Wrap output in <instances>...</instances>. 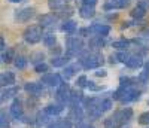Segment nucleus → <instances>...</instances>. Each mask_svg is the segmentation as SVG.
Returning a JSON list of instances; mask_svg holds the SVG:
<instances>
[{
    "label": "nucleus",
    "instance_id": "14",
    "mask_svg": "<svg viewBox=\"0 0 149 128\" xmlns=\"http://www.w3.org/2000/svg\"><path fill=\"white\" fill-rule=\"evenodd\" d=\"M125 66H127L128 69H133V70L143 67V66H145V63H143V57H142V55H139V54L130 52V57H128V60H127V63H125Z\"/></svg>",
    "mask_w": 149,
    "mask_h": 128
},
{
    "label": "nucleus",
    "instance_id": "37",
    "mask_svg": "<svg viewBox=\"0 0 149 128\" xmlns=\"http://www.w3.org/2000/svg\"><path fill=\"white\" fill-rule=\"evenodd\" d=\"M34 72L36 73H48V64L45 63H40V64H37V66H34Z\"/></svg>",
    "mask_w": 149,
    "mask_h": 128
},
{
    "label": "nucleus",
    "instance_id": "3",
    "mask_svg": "<svg viewBox=\"0 0 149 128\" xmlns=\"http://www.w3.org/2000/svg\"><path fill=\"white\" fill-rule=\"evenodd\" d=\"M85 51V43L79 36H67L66 39V55L69 57H79Z\"/></svg>",
    "mask_w": 149,
    "mask_h": 128
},
{
    "label": "nucleus",
    "instance_id": "30",
    "mask_svg": "<svg viewBox=\"0 0 149 128\" xmlns=\"http://www.w3.org/2000/svg\"><path fill=\"white\" fill-rule=\"evenodd\" d=\"M48 6L51 10L58 12L63 6H66V0H48Z\"/></svg>",
    "mask_w": 149,
    "mask_h": 128
},
{
    "label": "nucleus",
    "instance_id": "4",
    "mask_svg": "<svg viewBox=\"0 0 149 128\" xmlns=\"http://www.w3.org/2000/svg\"><path fill=\"white\" fill-rule=\"evenodd\" d=\"M22 37L26 40V43H29V45L39 43L43 39V27H40V25H30V27L24 30Z\"/></svg>",
    "mask_w": 149,
    "mask_h": 128
},
{
    "label": "nucleus",
    "instance_id": "9",
    "mask_svg": "<svg viewBox=\"0 0 149 128\" xmlns=\"http://www.w3.org/2000/svg\"><path fill=\"white\" fill-rule=\"evenodd\" d=\"M90 33L91 36H102V37H107L109 33H110V25L107 24H100V22H94L90 25Z\"/></svg>",
    "mask_w": 149,
    "mask_h": 128
},
{
    "label": "nucleus",
    "instance_id": "26",
    "mask_svg": "<svg viewBox=\"0 0 149 128\" xmlns=\"http://www.w3.org/2000/svg\"><path fill=\"white\" fill-rule=\"evenodd\" d=\"M42 42H43V45H45L46 48L51 49V48H54V46L57 45V37H55L54 33H45Z\"/></svg>",
    "mask_w": 149,
    "mask_h": 128
},
{
    "label": "nucleus",
    "instance_id": "28",
    "mask_svg": "<svg viewBox=\"0 0 149 128\" xmlns=\"http://www.w3.org/2000/svg\"><path fill=\"white\" fill-rule=\"evenodd\" d=\"M55 15H57L58 18H61V19H64V21H66V19H69V18L73 15V9H72L70 6L66 5V6L61 8L58 12H55Z\"/></svg>",
    "mask_w": 149,
    "mask_h": 128
},
{
    "label": "nucleus",
    "instance_id": "6",
    "mask_svg": "<svg viewBox=\"0 0 149 128\" xmlns=\"http://www.w3.org/2000/svg\"><path fill=\"white\" fill-rule=\"evenodd\" d=\"M70 94H72V89H70V86H69V83H61L58 88H57V93H55V98H57V101L58 103H61V104H67L69 106V103H70Z\"/></svg>",
    "mask_w": 149,
    "mask_h": 128
},
{
    "label": "nucleus",
    "instance_id": "24",
    "mask_svg": "<svg viewBox=\"0 0 149 128\" xmlns=\"http://www.w3.org/2000/svg\"><path fill=\"white\" fill-rule=\"evenodd\" d=\"M46 128H73V125L70 119H55L49 125H46Z\"/></svg>",
    "mask_w": 149,
    "mask_h": 128
},
{
    "label": "nucleus",
    "instance_id": "5",
    "mask_svg": "<svg viewBox=\"0 0 149 128\" xmlns=\"http://www.w3.org/2000/svg\"><path fill=\"white\" fill-rule=\"evenodd\" d=\"M131 118H133V109L131 107H122V109L116 110L113 113V116H112V119H113L116 127L125 125V122H128Z\"/></svg>",
    "mask_w": 149,
    "mask_h": 128
},
{
    "label": "nucleus",
    "instance_id": "20",
    "mask_svg": "<svg viewBox=\"0 0 149 128\" xmlns=\"http://www.w3.org/2000/svg\"><path fill=\"white\" fill-rule=\"evenodd\" d=\"M34 121H36V125H37V127H42V125H49V124L52 122V121H51V115H48L45 110H42V112H37V115H36Z\"/></svg>",
    "mask_w": 149,
    "mask_h": 128
},
{
    "label": "nucleus",
    "instance_id": "34",
    "mask_svg": "<svg viewBox=\"0 0 149 128\" xmlns=\"http://www.w3.org/2000/svg\"><path fill=\"white\" fill-rule=\"evenodd\" d=\"M43 60H45V54H43V52H33L31 57H30V61L34 63V66L43 63Z\"/></svg>",
    "mask_w": 149,
    "mask_h": 128
},
{
    "label": "nucleus",
    "instance_id": "19",
    "mask_svg": "<svg viewBox=\"0 0 149 128\" xmlns=\"http://www.w3.org/2000/svg\"><path fill=\"white\" fill-rule=\"evenodd\" d=\"M78 30V24L73 19H66L63 24H61V31H64L67 36H73Z\"/></svg>",
    "mask_w": 149,
    "mask_h": 128
},
{
    "label": "nucleus",
    "instance_id": "32",
    "mask_svg": "<svg viewBox=\"0 0 149 128\" xmlns=\"http://www.w3.org/2000/svg\"><path fill=\"white\" fill-rule=\"evenodd\" d=\"M27 58L24 57V55H17L15 57V60H14V64H15V67L18 69V70H24L27 67Z\"/></svg>",
    "mask_w": 149,
    "mask_h": 128
},
{
    "label": "nucleus",
    "instance_id": "21",
    "mask_svg": "<svg viewBox=\"0 0 149 128\" xmlns=\"http://www.w3.org/2000/svg\"><path fill=\"white\" fill-rule=\"evenodd\" d=\"M70 60H72V57H69V55L52 57V58H51V66H54V67H66Z\"/></svg>",
    "mask_w": 149,
    "mask_h": 128
},
{
    "label": "nucleus",
    "instance_id": "39",
    "mask_svg": "<svg viewBox=\"0 0 149 128\" xmlns=\"http://www.w3.org/2000/svg\"><path fill=\"white\" fill-rule=\"evenodd\" d=\"M86 88H88V89H91V91H102V89H103V86H98V85H95L94 82H88V86H86Z\"/></svg>",
    "mask_w": 149,
    "mask_h": 128
},
{
    "label": "nucleus",
    "instance_id": "22",
    "mask_svg": "<svg viewBox=\"0 0 149 128\" xmlns=\"http://www.w3.org/2000/svg\"><path fill=\"white\" fill-rule=\"evenodd\" d=\"M48 115H51V116H57V115H60V113H63V110H64V104H61V103H55V104H48V106H45V109H43Z\"/></svg>",
    "mask_w": 149,
    "mask_h": 128
},
{
    "label": "nucleus",
    "instance_id": "25",
    "mask_svg": "<svg viewBox=\"0 0 149 128\" xmlns=\"http://www.w3.org/2000/svg\"><path fill=\"white\" fill-rule=\"evenodd\" d=\"M79 66H81V64H70V66H66L64 70H63V78L66 81H69L70 78H73V76L76 74V72L79 70Z\"/></svg>",
    "mask_w": 149,
    "mask_h": 128
},
{
    "label": "nucleus",
    "instance_id": "38",
    "mask_svg": "<svg viewBox=\"0 0 149 128\" xmlns=\"http://www.w3.org/2000/svg\"><path fill=\"white\" fill-rule=\"evenodd\" d=\"M139 124L140 125H149V112H143L139 116Z\"/></svg>",
    "mask_w": 149,
    "mask_h": 128
},
{
    "label": "nucleus",
    "instance_id": "46",
    "mask_svg": "<svg viewBox=\"0 0 149 128\" xmlns=\"http://www.w3.org/2000/svg\"><path fill=\"white\" fill-rule=\"evenodd\" d=\"M0 49H2V52H5V51H6V43H5L3 37H0Z\"/></svg>",
    "mask_w": 149,
    "mask_h": 128
},
{
    "label": "nucleus",
    "instance_id": "48",
    "mask_svg": "<svg viewBox=\"0 0 149 128\" xmlns=\"http://www.w3.org/2000/svg\"><path fill=\"white\" fill-rule=\"evenodd\" d=\"M8 2H10V3H21L22 0H8Z\"/></svg>",
    "mask_w": 149,
    "mask_h": 128
},
{
    "label": "nucleus",
    "instance_id": "10",
    "mask_svg": "<svg viewBox=\"0 0 149 128\" xmlns=\"http://www.w3.org/2000/svg\"><path fill=\"white\" fill-rule=\"evenodd\" d=\"M24 91H26L29 95H33V97H39L43 94V83L39 81V82H27L24 85Z\"/></svg>",
    "mask_w": 149,
    "mask_h": 128
},
{
    "label": "nucleus",
    "instance_id": "17",
    "mask_svg": "<svg viewBox=\"0 0 149 128\" xmlns=\"http://www.w3.org/2000/svg\"><path fill=\"white\" fill-rule=\"evenodd\" d=\"M19 91V88L18 86H8V88H3L2 89V95H0V101L2 103H5V101L10 100V98H14Z\"/></svg>",
    "mask_w": 149,
    "mask_h": 128
},
{
    "label": "nucleus",
    "instance_id": "8",
    "mask_svg": "<svg viewBox=\"0 0 149 128\" xmlns=\"http://www.w3.org/2000/svg\"><path fill=\"white\" fill-rule=\"evenodd\" d=\"M40 82L46 86H51V88H58L61 83H63V76H61L60 73H45L42 76Z\"/></svg>",
    "mask_w": 149,
    "mask_h": 128
},
{
    "label": "nucleus",
    "instance_id": "31",
    "mask_svg": "<svg viewBox=\"0 0 149 128\" xmlns=\"http://www.w3.org/2000/svg\"><path fill=\"white\" fill-rule=\"evenodd\" d=\"M15 57H17V55H15V51H14V49H12V48H10V49H6L5 52H2V63H3V64H8V63H10L12 60H15Z\"/></svg>",
    "mask_w": 149,
    "mask_h": 128
},
{
    "label": "nucleus",
    "instance_id": "35",
    "mask_svg": "<svg viewBox=\"0 0 149 128\" xmlns=\"http://www.w3.org/2000/svg\"><path fill=\"white\" fill-rule=\"evenodd\" d=\"M0 128H9V118L5 110L0 112Z\"/></svg>",
    "mask_w": 149,
    "mask_h": 128
},
{
    "label": "nucleus",
    "instance_id": "36",
    "mask_svg": "<svg viewBox=\"0 0 149 128\" xmlns=\"http://www.w3.org/2000/svg\"><path fill=\"white\" fill-rule=\"evenodd\" d=\"M88 78H86V76H79V78L76 79V85L79 86V88H86V86H88Z\"/></svg>",
    "mask_w": 149,
    "mask_h": 128
},
{
    "label": "nucleus",
    "instance_id": "41",
    "mask_svg": "<svg viewBox=\"0 0 149 128\" xmlns=\"http://www.w3.org/2000/svg\"><path fill=\"white\" fill-rule=\"evenodd\" d=\"M79 34H81V37H86V36H90L91 33H90L88 27H84V29H79Z\"/></svg>",
    "mask_w": 149,
    "mask_h": 128
},
{
    "label": "nucleus",
    "instance_id": "13",
    "mask_svg": "<svg viewBox=\"0 0 149 128\" xmlns=\"http://www.w3.org/2000/svg\"><path fill=\"white\" fill-rule=\"evenodd\" d=\"M57 21H58V17L54 15V14H45V15L39 17V25L43 27V29H52V27H55Z\"/></svg>",
    "mask_w": 149,
    "mask_h": 128
},
{
    "label": "nucleus",
    "instance_id": "33",
    "mask_svg": "<svg viewBox=\"0 0 149 128\" xmlns=\"http://www.w3.org/2000/svg\"><path fill=\"white\" fill-rule=\"evenodd\" d=\"M112 106H113V101H112V98H103L102 103H100V110H102V113L110 110Z\"/></svg>",
    "mask_w": 149,
    "mask_h": 128
},
{
    "label": "nucleus",
    "instance_id": "11",
    "mask_svg": "<svg viewBox=\"0 0 149 128\" xmlns=\"http://www.w3.org/2000/svg\"><path fill=\"white\" fill-rule=\"evenodd\" d=\"M10 116L17 119V121H22L24 118V110H22V103H21V100L19 98H14V101H12V104H10Z\"/></svg>",
    "mask_w": 149,
    "mask_h": 128
},
{
    "label": "nucleus",
    "instance_id": "2",
    "mask_svg": "<svg viewBox=\"0 0 149 128\" xmlns=\"http://www.w3.org/2000/svg\"><path fill=\"white\" fill-rule=\"evenodd\" d=\"M140 89H137V86H119L115 93H112V98L121 101L122 104L125 103H131L140 98Z\"/></svg>",
    "mask_w": 149,
    "mask_h": 128
},
{
    "label": "nucleus",
    "instance_id": "43",
    "mask_svg": "<svg viewBox=\"0 0 149 128\" xmlns=\"http://www.w3.org/2000/svg\"><path fill=\"white\" fill-rule=\"evenodd\" d=\"M140 37H142V39L149 40V27H146L145 30H142V31H140Z\"/></svg>",
    "mask_w": 149,
    "mask_h": 128
},
{
    "label": "nucleus",
    "instance_id": "16",
    "mask_svg": "<svg viewBox=\"0 0 149 128\" xmlns=\"http://www.w3.org/2000/svg\"><path fill=\"white\" fill-rule=\"evenodd\" d=\"M0 85L3 88L8 86H15V74L12 72H3L0 74Z\"/></svg>",
    "mask_w": 149,
    "mask_h": 128
},
{
    "label": "nucleus",
    "instance_id": "44",
    "mask_svg": "<svg viewBox=\"0 0 149 128\" xmlns=\"http://www.w3.org/2000/svg\"><path fill=\"white\" fill-rule=\"evenodd\" d=\"M94 74L97 76V78H106V76H107V72H106V70H97Z\"/></svg>",
    "mask_w": 149,
    "mask_h": 128
},
{
    "label": "nucleus",
    "instance_id": "27",
    "mask_svg": "<svg viewBox=\"0 0 149 128\" xmlns=\"http://www.w3.org/2000/svg\"><path fill=\"white\" fill-rule=\"evenodd\" d=\"M130 45H131V40L128 39H118V40L112 42V48H115L118 51H125L130 48Z\"/></svg>",
    "mask_w": 149,
    "mask_h": 128
},
{
    "label": "nucleus",
    "instance_id": "40",
    "mask_svg": "<svg viewBox=\"0 0 149 128\" xmlns=\"http://www.w3.org/2000/svg\"><path fill=\"white\" fill-rule=\"evenodd\" d=\"M60 52H61V46L55 45L54 48H51V54H52V57H58V55H60Z\"/></svg>",
    "mask_w": 149,
    "mask_h": 128
},
{
    "label": "nucleus",
    "instance_id": "18",
    "mask_svg": "<svg viewBox=\"0 0 149 128\" xmlns=\"http://www.w3.org/2000/svg\"><path fill=\"white\" fill-rule=\"evenodd\" d=\"M131 0H109V2L104 5V9H125L130 5Z\"/></svg>",
    "mask_w": 149,
    "mask_h": 128
},
{
    "label": "nucleus",
    "instance_id": "45",
    "mask_svg": "<svg viewBox=\"0 0 149 128\" xmlns=\"http://www.w3.org/2000/svg\"><path fill=\"white\" fill-rule=\"evenodd\" d=\"M142 73H145L146 76H148V78H149V61H146L145 63V66H143V72Z\"/></svg>",
    "mask_w": 149,
    "mask_h": 128
},
{
    "label": "nucleus",
    "instance_id": "15",
    "mask_svg": "<svg viewBox=\"0 0 149 128\" xmlns=\"http://www.w3.org/2000/svg\"><path fill=\"white\" fill-rule=\"evenodd\" d=\"M106 37H102V36H91V39L88 40V48L93 49L94 52H98V49H102L104 45H106Z\"/></svg>",
    "mask_w": 149,
    "mask_h": 128
},
{
    "label": "nucleus",
    "instance_id": "7",
    "mask_svg": "<svg viewBox=\"0 0 149 128\" xmlns=\"http://www.w3.org/2000/svg\"><path fill=\"white\" fill-rule=\"evenodd\" d=\"M36 10L34 8H22V9H17L14 12V19L17 22H27L31 18H34Z\"/></svg>",
    "mask_w": 149,
    "mask_h": 128
},
{
    "label": "nucleus",
    "instance_id": "42",
    "mask_svg": "<svg viewBox=\"0 0 149 128\" xmlns=\"http://www.w3.org/2000/svg\"><path fill=\"white\" fill-rule=\"evenodd\" d=\"M97 2H98V0H82V5H85V6H91V8H94V6L97 5Z\"/></svg>",
    "mask_w": 149,
    "mask_h": 128
},
{
    "label": "nucleus",
    "instance_id": "23",
    "mask_svg": "<svg viewBox=\"0 0 149 128\" xmlns=\"http://www.w3.org/2000/svg\"><path fill=\"white\" fill-rule=\"evenodd\" d=\"M79 15H81V18H84V19H91V18L95 17V10H94V8H91V6L82 5V6L79 8Z\"/></svg>",
    "mask_w": 149,
    "mask_h": 128
},
{
    "label": "nucleus",
    "instance_id": "1",
    "mask_svg": "<svg viewBox=\"0 0 149 128\" xmlns=\"http://www.w3.org/2000/svg\"><path fill=\"white\" fill-rule=\"evenodd\" d=\"M78 61L81 64V67L85 70H91V69H98L102 67V64L104 63V58L100 52H90V51H84V52L78 57Z\"/></svg>",
    "mask_w": 149,
    "mask_h": 128
},
{
    "label": "nucleus",
    "instance_id": "47",
    "mask_svg": "<svg viewBox=\"0 0 149 128\" xmlns=\"http://www.w3.org/2000/svg\"><path fill=\"white\" fill-rule=\"evenodd\" d=\"M79 128H94V127L93 125H86V124L82 122V124H79Z\"/></svg>",
    "mask_w": 149,
    "mask_h": 128
},
{
    "label": "nucleus",
    "instance_id": "29",
    "mask_svg": "<svg viewBox=\"0 0 149 128\" xmlns=\"http://www.w3.org/2000/svg\"><path fill=\"white\" fill-rule=\"evenodd\" d=\"M130 15H131L134 19H142V18L146 15V9L137 5V6H136L133 10H130Z\"/></svg>",
    "mask_w": 149,
    "mask_h": 128
},
{
    "label": "nucleus",
    "instance_id": "12",
    "mask_svg": "<svg viewBox=\"0 0 149 128\" xmlns=\"http://www.w3.org/2000/svg\"><path fill=\"white\" fill-rule=\"evenodd\" d=\"M69 118L72 121H74L78 125L84 122V118H85V113H84V107L82 104H76V106H72L70 107V113H69Z\"/></svg>",
    "mask_w": 149,
    "mask_h": 128
}]
</instances>
